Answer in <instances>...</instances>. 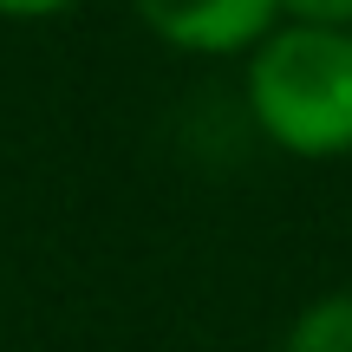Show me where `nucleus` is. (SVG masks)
Wrapping results in <instances>:
<instances>
[{
  "label": "nucleus",
  "mask_w": 352,
  "mask_h": 352,
  "mask_svg": "<svg viewBox=\"0 0 352 352\" xmlns=\"http://www.w3.org/2000/svg\"><path fill=\"white\" fill-rule=\"evenodd\" d=\"M78 0H0V20H59Z\"/></svg>",
  "instance_id": "nucleus-5"
},
{
  "label": "nucleus",
  "mask_w": 352,
  "mask_h": 352,
  "mask_svg": "<svg viewBox=\"0 0 352 352\" xmlns=\"http://www.w3.org/2000/svg\"><path fill=\"white\" fill-rule=\"evenodd\" d=\"M287 26H327V33H352V0H274Z\"/></svg>",
  "instance_id": "nucleus-4"
},
{
  "label": "nucleus",
  "mask_w": 352,
  "mask_h": 352,
  "mask_svg": "<svg viewBox=\"0 0 352 352\" xmlns=\"http://www.w3.org/2000/svg\"><path fill=\"white\" fill-rule=\"evenodd\" d=\"M248 118L267 144L307 164L352 157V33L280 20L248 52Z\"/></svg>",
  "instance_id": "nucleus-1"
},
{
  "label": "nucleus",
  "mask_w": 352,
  "mask_h": 352,
  "mask_svg": "<svg viewBox=\"0 0 352 352\" xmlns=\"http://www.w3.org/2000/svg\"><path fill=\"white\" fill-rule=\"evenodd\" d=\"M280 352H352V294H320L314 307H300Z\"/></svg>",
  "instance_id": "nucleus-3"
},
{
  "label": "nucleus",
  "mask_w": 352,
  "mask_h": 352,
  "mask_svg": "<svg viewBox=\"0 0 352 352\" xmlns=\"http://www.w3.org/2000/svg\"><path fill=\"white\" fill-rule=\"evenodd\" d=\"M144 26L176 52H202V59H228V52H254L280 26L274 0H131Z\"/></svg>",
  "instance_id": "nucleus-2"
}]
</instances>
